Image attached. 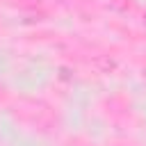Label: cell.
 <instances>
[{
    "instance_id": "6da1fadb",
    "label": "cell",
    "mask_w": 146,
    "mask_h": 146,
    "mask_svg": "<svg viewBox=\"0 0 146 146\" xmlns=\"http://www.w3.org/2000/svg\"><path fill=\"white\" fill-rule=\"evenodd\" d=\"M144 21H146V16H144Z\"/></svg>"
}]
</instances>
